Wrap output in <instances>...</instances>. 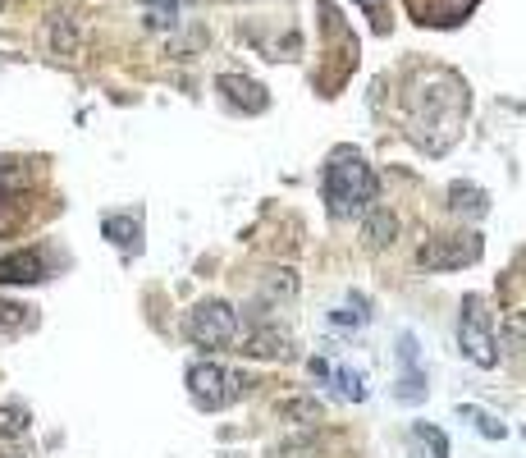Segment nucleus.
I'll return each instance as SVG.
<instances>
[{"label":"nucleus","instance_id":"f257e3e1","mask_svg":"<svg viewBox=\"0 0 526 458\" xmlns=\"http://www.w3.org/2000/svg\"><path fill=\"white\" fill-rule=\"evenodd\" d=\"M380 184L376 170L362 161L357 152H334L330 165H325V207H330L334 220L362 216V211L376 207Z\"/></svg>","mask_w":526,"mask_h":458},{"label":"nucleus","instance_id":"f03ea898","mask_svg":"<svg viewBox=\"0 0 526 458\" xmlns=\"http://www.w3.org/2000/svg\"><path fill=\"white\" fill-rule=\"evenodd\" d=\"M183 335L193 339L197 349H229L238 335V317L234 307L220 303V298H211V303H197L193 312H188V321H183Z\"/></svg>","mask_w":526,"mask_h":458},{"label":"nucleus","instance_id":"7ed1b4c3","mask_svg":"<svg viewBox=\"0 0 526 458\" xmlns=\"http://www.w3.org/2000/svg\"><path fill=\"white\" fill-rule=\"evenodd\" d=\"M188 394H193V404L202 413H220V408H229L243 394V381L234 371L215 367V362H193L188 367Z\"/></svg>","mask_w":526,"mask_h":458},{"label":"nucleus","instance_id":"20e7f679","mask_svg":"<svg viewBox=\"0 0 526 458\" xmlns=\"http://www.w3.org/2000/svg\"><path fill=\"white\" fill-rule=\"evenodd\" d=\"M458 344H462V353H467L476 367H494V362H499V353H494V335H490V312H485V298L481 294L462 298Z\"/></svg>","mask_w":526,"mask_h":458},{"label":"nucleus","instance_id":"39448f33","mask_svg":"<svg viewBox=\"0 0 526 458\" xmlns=\"http://www.w3.org/2000/svg\"><path fill=\"white\" fill-rule=\"evenodd\" d=\"M417 262L426 271H458V266L481 262V239L476 234H435V239L421 243Z\"/></svg>","mask_w":526,"mask_h":458},{"label":"nucleus","instance_id":"423d86ee","mask_svg":"<svg viewBox=\"0 0 526 458\" xmlns=\"http://www.w3.org/2000/svg\"><path fill=\"white\" fill-rule=\"evenodd\" d=\"M37 280H46V257L37 248L0 257V284H37Z\"/></svg>","mask_w":526,"mask_h":458},{"label":"nucleus","instance_id":"0eeeda50","mask_svg":"<svg viewBox=\"0 0 526 458\" xmlns=\"http://www.w3.org/2000/svg\"><path fill=\"white\" fill-rule=\"evenodd\" d=\"M46 46H51L55 55H65V60H74V55L83 51V33H78V19L69 10H55L51 19H46Z\"/></svg>","mask_w":526,"mask_h":458},{"label":"nucleus","instance_id":"6e6552de","mask_svg":"<svg viewBox=\"0 0 526 458\" xmlns=\"http://www.w3.org/2000/svg\"><path fill=\"white\" fill-rule=\"evenodd\" d=\"M220 92H225L234 106H243L247 115H261V110L270 106L266 88H261V83H252V78H238V74H220Z\"/></svg>","mask_w":526,"mask_h":458},{"label":"nucleus","instance_id":"1a4fd4ad","mask_svg":"<svg viewBox=\"0 0 526 458\" xmlns=\"http://www.w3.org/2000/svg\"><path fill=\"white\" fill-rule=\"evenodd\" d=\"M398 358H403V385H398V399H403V404H417L421 394H426V376L417 371V339L412 335L398 339Z\"/></svg>","mask_w":526,"mask_h":458},{"label":"nucleus","instance_id":"9d476101","mask_svg":"<svg viewBox=\"0 0 526 458\" xmlns=\"http://www.w3.org/2000/svg\"><path fill=\"white\" fill-rule=\"evenodd\" d=\"M280 417H284V422H298V426H316L325 417V404H321V399H284Z\"/></svg>","mask_w":526,"mask_h":458},{"label":"nucleus","instance_id":"9b49d317","mask_svg":"<svg viewBox=\"0 0 526 458\" xmlns=\"http://www.w3.org/2000/svg\"><path fill=\"white\" fill-rule=\"evenodd\" d=\"M366 243H371V248H385V243H394V234H398V220L389 216V211H376L371 207V216H366Z\"/></svg>","mask_w":526,"mask_h":458},{"label":"nucleus","instance_id":"f8f14e48","mask_svg":"<svg viewBox=\"0 0 526 458\" xmlns=\"http://www.w3.org/2000/svg\"><path fill=\"white\" fill-rule=\"evenodd\" d=\"M101 229H106V239L115 243V248H138V234H142L138 220H129V216H106V225H101Z\"/></svg>","mask_w":526,"mask_h":458},{"label":"nucleus","instance_id":"ddd939ff","mask_svg":"<svg viewBox=\"0 0 526 458\" xmlns=\"http://www.w3.org/2000/svg\"><path fill=\"white\" fill-rule=\"evenodd\" d=\"M449 197H453V207H458V211H472V216H485V211H490V197H485L481 188H462V184H453V188H449Z\"/></svg>","mask_w":526,"mask_h":458},{"label":"nucleus","instance_id":"4468645a","mask_svg":"<svg viewBox=\"0 0 526 458\" xmlns=\"http://www.w3.org/2000/svg\"><path fill=\"white\" fill-rule=\"evenodd\" d=\"M504 339H508V349L513 353H526V312L522 307H513L504 317Z\"/></svg>","mask_w":526,"mask_h":458},{"label":"nucleus","instance_id":"2eb2a0df","mask_svg":"<svg viewBox=\"0 0 526 458\" xmlns=\"http://www.w3.org/2000/svg\"><path fill=\"white\" fill-rule=\"evenodd\" d=\"M23 431H28V408H19V404H10V408H0V436H10V440H19Z\"/></svg>","mask_w":526,"mask_h":458},{"label":"nucleus","instance_id":"dca6fc26","mask_svg":"<svg viewBox=\"0 0 526 458\" xmlns=\"http://www.w3.org/2000/svg\"><path fill=\"white\" fill-rule=\"evenodd\" d=\"M462 417H472L476 422V431L481 436H490V440H504V422H494L490 413H481V408H462Z\"/></svg>","mask_w":526,"mask_h":458},{"label":"nucleus","instance_id":"f3484780","mask_svg":"<svg viewBox=\"0 0 526 458\" xmlns=\"http://www.w3.org/2000/svg\"><path fill=\"white\" fill-rule=\"evenodd\" d=\"M334 381H339V390H344L348 399H366V381H362V371L339 367V371H334Z\"/></svg>","mask_w":526,"mask_h":458},{"label":"nucleus","instance_id":"a211bd4d","mask_svg":"<svg viewBox=\"0 0 526 458\" xmlns=\"http://www.w3.org/2000/svg\"><path fill=\"white\" fill-rule=\"evenodd\" d=\"M284 344H289V339H284V335H257V339H252V349H247V353H257V358H275V353H280V358H284V353H289V349H284Z\"/></svg>","mask_w":526,"mask_h":458},{"label":"nucleus","instance_id":"6ab92c4d","mask_svg":"<svg viewBox=\"0 0 526 458\" xmlns=\"http://www.w3.org/2000/svg\"><path fill=\"white\" fill-rule=\"evenodd\" d=\"M23 321H28V307H19V303H0V335H5V330H19Z\"/></svg>","mask_w":526,"mask_h":458},{"label":"nucleus","instance_id":"aec40b11","mask_svg":"<svg viewBox=\"0 0 526 458\" xmlns=\"http://www.w3.org/2000/svg\"><path fill=\"white\" fill-rule=\"evenodd\" d=\"M417 436H421V440H430L435 458H449V440H444V431H435V426H426V422H421V426H417Z\"/></svg>","mask_w":526,"mask_h":458},{"label":"nucleus","instance_id":"412c9836","mask_svg":"<svg viewBox=\"0 0 526 458\" xmlns=\"http://www.w3.org/2000/svg\"><path fill=\"white\" fill-rule=\"evenodd\" d=\"M19 184V170H14V161H0V197L10 202V188Z\"/></svg>","mask_w":526,"mask_h":458},{"label":"nucleus","instance_id":"4be33fe9","mask_svg":"<svg viewBox=\"0 0 526 458\" xmlns=\"http://www.w3.org/2000/svg\"><path fill=\"white\" fill-rule=\"evenodd\" d=\"M147 23L151 28H174V23H179V10H147Z\"/></svg>","mask_w":526,"mask_h":458},{"label":"nucleus","instance_id":"5701e85b","mask_svg":"<svg viewBox=\"0 0 526 458\" xmlns=\"http://www.w3.org/2000/svg\"><path fill=\"white\" fill-rule=\"evenodd\" d=\"M0 458H33L28 449L19 445V440H10V436H0Z\"/></svg>","mask_w":526,"mask_h":458},{"label":"nucleus","instance_id":"b1692460","mask_svg":"<svg viewBox=\"0 0 526 458\" xmlns=\"http://www.w3.org/2000/svg\"><path fill=\"white\" fill-rule=\"evenodd\" d=\"M147 10H179V0H142Z\"/></svg>","mask_w":526,"mask_h":458},{"label":"nucleus","instance_id":"393cba45","mask_svg":"<svg viewBox=\"0 0 526 458\" xmlns=\"http://www.w3.org/2000/svg\"><path fill=\"white\" fill-rule=\"evenodd\" d=\"M353 5H362V10H371V14L385 10V0H353Z\"/></svg>","mask_w":526,"mask_h":458},{"label":"nucleus","instance_id":"a878e982","mask_svg":"<svg viewBox=\"0 0 526 458\" xmlns=\"http://www.w3.org/2000/svg\"><path fill=\"white\" fill-rule=\"evenodd\" d=\"M0 10H5V0H0Z\"/></svg>","mask_w":526,"mask_h":458}]
</instances>
